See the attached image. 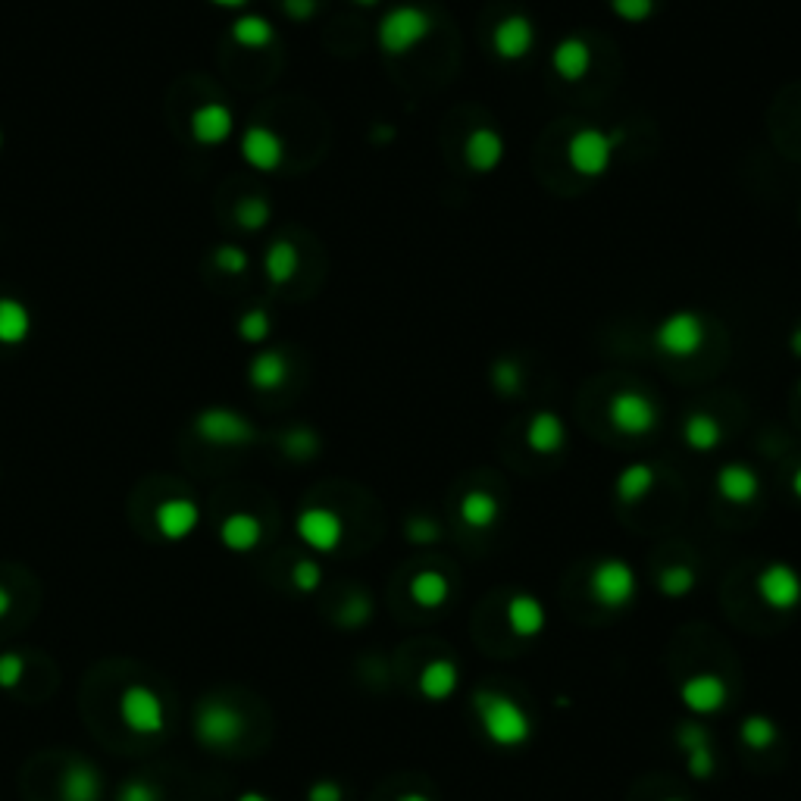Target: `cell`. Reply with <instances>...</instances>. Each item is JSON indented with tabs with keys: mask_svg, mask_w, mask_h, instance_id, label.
I'll return each instance as SVG.
<instances>
[{
	"mask_svg": "<svg viewBox=\"0 0 801 801\" xmlns=\"http://www.w3.org/2000/svg\"><path fill=\"white\" fill-rule=\"evenodd\" d=\"M755 589L770 611L789 614L801 604V573L786 561H773L758 573Z\"/></svg>",
	"mask_w": 801,
	"mask_h": 801,
	"instance_id": "30bf717a",
	"label": "cell"
},
{
	"mask_svg": "<svg viewBox=\"0 0 801 801\" xmlns=\"http://www.w3.org/2000/svg\"><path fill=\"white\" fill-rule=\"evenodd\" d=\"M473 711L479 717L485 739L498 748H520L532 739V717L511 695L498 689H476Z\"/></svg>",
	"mask_w": 801,
	"mask_h": 801,
	"instance_id": "6da1fadb",
	"label": "cell"
},
{
	"mask_svg": "<svg viewBox=\"0 0 801 801\" xmlns=\"http://www.w3.org/2000/svg\"><path fill=\"white\" fill-rule=\"evenodd\" d=\"M232 41L238 47H245V51H263V47H270L276 41V29L273 22L266 16H257V13H245L232 22L229 29Z\"/></svg>",
	"mask_w": 801,
	"mask_h": 801,
	"instance_id": "d6a6232c",
	"label": "cell"
},
{
	"mask_svg": "<svg viewBox=\"0 0 801 801\" xmlns=\"http://www.w3.org/2000/svg\"><path fill=\"white\" fill-rule=\"evenodd\" d=\"M298 270H301V254H298L295 245H291V241L279 238V241H273L270 248H266V254H263V273H266V279H270L273 285H288L291 279L298 276Z\"/></svg>",
	"mask_w": 801,
	"mask_h": 801,
	"instance_id": "f546056e",
	"label": "cell"
},
{
	"mask_svg": "<svg viewBox=\"0 0 801 801\" xmlns=\"http://www.w3.org/2000/svg\"><path fill=\"white\" fill-rule=\"evenodd\" d=\"M551 69L557 79L564 82H582L592 72V47L586 38L570 35L554 44L551 51Z\"/></svg>",
	"mask_w": 801,
	"mask_h": 801,
	"instance_id": "ffe728a7",
	"label": "cell"
},
{
	"mask_svg": "<svg viewBox=\"0 0 801 801\" xmlns=\"http://www.w3.org/2000/svg\"><path fill=\"white\" fill-rule=\"evenodd\" d=\"M191 138L201 144V148H220L226 144L235 132V116L232 107L223 101H207L201 107H194L191 119H188Z\"/></svg>",
	"mask_w": 801,
	"mask_h": 801,
	"instance_id": "9a60e30c",
	"label": "cell"
},
{
	"mask_svg": "<svg viewBox=\"0 0 801 801\" xmlns=\"http://www.w3.org/2000/svg\"><path fill=\"white\" fill-rule=\"evenodd\" d=\"M213 263H216V270L226 273V276H241V273H248L251 257L245 248H238V245H220L213 251Z\"/></svg>",
	"mask_w": 801,
	"mask_h": 801,
	"instance_id": "ab89813d",
	"label": "cell"
},
{
	"mask_svg": "<svg viewBox=\"0 0 801 801\" xmlns=\"http://www.w3.org/2000/svg\"><path fill=\"white\" fill-rule=\"evenodd\" d=\"M492 385L498 388V395H507V398H514V395H520L523 392V382H526V376H523V363L520 360H514V357H498L495 363H492Z\"/></svg>",
	"mask_w": 801,
	"mask_h": 801,
	"instance_id": "d590c367",
	"label": "cell"
},
{
	"mask_svg": "<svg viewBox=\"0 0 801 801\" xmlns=\"http://www.w3.org/2000/svg\"><path fill=\"white\" fill-rule=\"evenodd\" d=\"M119 720L135 736H157L166 730V705L148 686H126L119 695Z\"/></svg>",
	"mask_w": 801,
	"mask_h": 801,
	"instance_id": "ba28073f",
	"label": "cell"
},
{
	"mask_svg": "<svg viewBox=\"0 0 801 801\" xmlns=\"http://www.w3.org/2000/svg\"><path fill=\"white\" fill-rule=\"evenodd\" d=\"M241 157L257 173H276L285 160V141L270 126H248L241 135Z\"/></svg>",
	"mask_w": 801,
	"mask_h": 801,
	"instance_id": "2e32d148",
	"label": "cell"
},
{
	"mask_svg": "<svg viewBox=\"0 0 801 801\" xmlns=\"http://www.w3.org/2000/svg\"><path fill=\"white\" fill-rule=\"evenodd\" d=\"M639 589L636 570L629 567L623 557H601V561L592 567L589 576V592L592 598L608 611H623L633 604Z\"/></svg>",
	"mask_w": 801,
	"mask_h": 801,
	"instance_id": "8992f818",
	"label": "cell"
},
{
	"mask_svg": "<svg viewBox=\"0 0 801 801\" xmlns=\"http://www.w3.org/2000/svg\"><path fill=\"white\" fill-rule=\"evenodd\" d=\"M307 801H345V789L335 780H320L307 789Z\"/></svg>",
	"mask_w": 801,
	"mask_h": 801,
	"instance_id": "c3c4849f",
	"label": "cell"
},
{
	"mask_svg": "<svg viewBox=\"0 0 801 801\" xmlns=\"http://www.w3.org/2000/svg\"><path fill=\"white\" fill-rule=\"evenodd\" d=\"M238 801H273V798H266L263 792H245V795H238Z\"/></svg>",
	"mask_w": 801,
	"mask_h": 801,
	"instance_id": "9f6ffc18",
	"label": "cell"
},
{
	"mask_svg": "<svg viewBox=\"0 0 801 801\" xmlns=\"http://www.w3.org/2000/svg\"><path fill=\"white\" fill-rule=\"evenodd\" d=\"M654 7H658V0H611L614 16L623 22H633V26L648 22L654 16Z\"/></svg>",
	"mask_w": 801,
	"mask_h": 801,
	"instance_id": "60d3db41",
	"label": "cell"
},
{
	"mask_svg": "<svg viewBox=\"0 0 801 801\" xmlns=\"http://www.w3.org/2000/svg\"><path fill=\"white\" fill-rule=\"evenodd\" d=\"M370 614H373L370 598L367 595H354V598L345 601V608L338 611V620H342V626H348V629H357V626H363L370 620Z\"/></svg>",
	"mask_w": 801,
	"mask_h": 801,
	"instance_id": "ee69618b",
	"label": "cell"
},
{
	"mask_svg": "<svg viewBox=\"0 0 801 801\" xmlns=\"http://www.w3.org/2000/svg\"><path fill=\"white\" fill-rule=\"evenodd\" d=\"M676 745L686 755V770L695 776V780H711L714 770H717V755H714V748H711L708 726L698 723V720L679 723Z\"/></svg>",
	"mask_w": 801,
	"mask_h": 801,
	"instance_id": "5bb4252c",
	"label": "cell"
},
{
	"mask_svg": "<svg viewBox=\"0 0 801 801\" xmlns=\"http://www.w3.org/2000/svg\"><path fill=\"white\" fill-rule=\"evenodd\" d=\"M320 4L317 0H282V13L291 19V22H310L317 16Z\"/></svg>",
	"mask_w": 801,
	"mask_h": 801,
	"instance_id": "7dc6e473",
	"label": "cell"
},
{
	"mask_svg": "<svg viewBox=\"0 0 801 801\" xmlns=\"http://www.w3.org/2000/svg\"><path fill=\"white\" fill-rule=\"evenodd\" d=\"M620 144H623V129L604 132L598 126H582L567 138V163L576 176L598 179L611 169Z\"/></svg>",
	"mask_w": 801,
	"mask_h": 801,
	"instance_id": "3957f363",
	"label": "cell"
},
{
	"mask_svg": "<svg viewBox=\"0 0 801 801\" xmlns=\"http://www.w3.org/2000/svg\"><path fill=\"white\" fill-rule=\"evenodd\" d=\"M295 529H298V539L320 554H332L345 542V520L338 517L332 507H304L295 520Z\"/></svg>",
	"mask_w": 801,
	"mask_h": 801,
	"instance_id": "8fae6325",
	"label": "cell"
},
{
	"mask_svg": "<svg viewBox=\"0 0 801 801\" xmlns=\"http://www.w3.org/2000/svg\"><path fill=\"white\" fill-rule=\"evenodd\" d=\"M457 511H460V520H464L470 529L485 532L501 520V501L485 489H470L464 498H460Z\"/></svg>",
	"mask_w": 801,
	"mask_h": 801,
	"instance_id": "83f0119b",
	"label": "cell"
},
{
	"mask_svg": "<svg viewBox=\"0 0 801 801\" xmlns=\"http://www.w3.org/2000/svg\"><path fill=\"white\" fill-rule=\"evenodd\" d=\"M714 485H717V495L736 507H745L761 495V476L748 464H723L717 470Z\"/></svg>",
	"mask_w": 801,
	"mask_h": 801,
	"instance_id": "7402d4cb",
	"label": "cell"
},
{
	"mask_svg": "<svg viewBox=\"0 0 801 801\" xmlns=\"http://www.w3.org/2000/svg\"><path fill=\"white\" fill-rule=\"evenodd\" d=\"M273 332V320H270V313L260 310V307H251L241 313V320H238V338L241 342H248V345H263L266 338H270Z\"/></svg>",
	"mask_w": 801,
	"mask_h": 801,
	"instance_id": "f35d334b",
	"label": "cell"
},
{
	"mask_svg": "<svg viewBox=\"0 0 801 801\" xmlns=\"http://www.w3.org/2000/svg\"><path fill=\"white\" fill-rule=\"evenodd\" d=\"M523 439H526V448L532 454L551 457V454H557V451L567 445V426H564L561 417L554 414V410L545 407V410H539V414L529 417Z\"/></svg>",
	"mask_w": 801,
	"mask_h": 801,
	"instance_id": "44dd1931",
	"label": "cell"
},
{
	"mask_svg": "<svg viewBox=\"0 0 801 801\" xmlns=\"http://www.w3.org/2000/svg\"><path fill=\"white\" fill-rule=\"evenodd\" d=\"M288 373L291 367L282 351H260L248 367V379L257 392H276V388L288 382Z\"/></svg>",
	"mask_w": 801,
	"mask_h": 801,
	"instance_id": "f1b7e54d",
	"label": "cell"
},
{
	"mask_svg": "<svg viewBox=\"0 0 801 801\" xmlns=\"http://www.w3.org/2000/svg\"><path fill=\"white\" fill-rule=\"evenodd\" d=\"M789 351H792L795 357H801V326L792 329V335H789Z\"/></svg>",
	"mask_w": 801,
	"mask_h": 801,
	"instance_id": "f5cc1de1",
	"label": "cell"
},
{
	"mask_svg": "<svg viewBox=\"0 0 801 801\" xmlns=\"http://www.w3.org/2000/svg\"><path fill=\"white\" fill-rule=\"evenodd\" d=\"M404 536L414 542V545H432L442 539V526L429 520V517H410L407 526H404Z\"/></svg>",
	"mask_w": 801,
	"mask_h": 801,
	"instance_id": "7bdbcfd3",
	"label": "cell"
},
{
	"mask_svg": "<svg viewBox=\"0 0 801 801\" xmlns=\"http://www.w3.org/2000/svg\"><path fill=\"white\" fill-rule=\"evenodd\" d=\"M708 345V323L698 310H673L654 329V348L670 360H692Z\"/></svg>",
	"mask_w": 801,
	"mask_h": 801,
	"instance_id": "277c9868",
	"label": "cell"
},
{
	"mask_svg": "<svg viewBox=\"0 0 801 801\" xmlns=\"http://www.w3.org/2000/svg\"><path fill=\"white\" fill-rule=\"evenodd\" d=\"M194 432L201 435L207 445L216 448H241L257 439V429L248 417H241L232 407H207L194 420Z\"/></svg>",
	"mask_w": 801,
	"mask_h": 801,
	"instance_id": "52a82bcc",
	"label": "cell"
},
{
	"mask_svg": "<svg viewBox=\"0 0 801 801\" xmlns=\"http://www.w3.org/2000/svg\"><path fill=\"white\" fill-rule=\"evenodd\" d=\"M32 332V313L16 298H0V345L16 348Z\"/></svg>",
	"mask_w": 801,
	"mask_h": 801,
	"instance_id": "4dcf8cb0",
	"label": "cell"
},
{
	"mask_svg": "<svg viewBox=\"0 0 801 801\" xmlns=\"http://www.w3.org/2000/svg\"><path fill=\"white\" fill-rule=\"evenodd\" d=\"M373 141H379V144H392V141H395V129H392V126H379V129H373Z\"/></svg>",
	"mask_w": 801,
	"mask_h": 801,
	"instance_id": "f907efd6",
	"label": "cell"
},
{
	"mask_svg": "<svg viewBox=\"0 0 801 801\" xmlns=\"http://www.w3.org/2000/svg\"><path fill=\"white\" fill-rule=\"evenodd\" d=\"M291 586L298 592H317L323 586V567L317 561H310V557H304V561L291 567Z\"/></svg>",
	"mask_w": 801,
	"mask_h": 801,
	"instance_id": "b9f144b4",
	"label": "cell"
},
{
	"mask_svg": "<svg viewBox=\"0 0 801 801\" xmlns=\"http://www.w3.org/2000/svg\"><path fill=\"white\" fill-rule=\"evenodd\" d=\"M198 523H201V511H198V504H194L191 498H166L157 507V514H154L157 532L169 542L188 539L191 532L198 529Z\"/></svg>",
	"mask_w": 801,
	"mask_h": 801,
	"instance_id": "d6986e66",
	"label": "cell"
},
{
	"mask_svg": "<svg viewBox=\"0 0 801 801\" xmlns=\"http://www.w3.org/2000/svg\"><path fill=\"white\" fill-rule=\"evenodd\" d=\"M504 620H507V629H511L517 639H539L548 626V611L536 595L517 592V595H511V601H507Z\"/></svg>",
	"mask_w": 801,
	"mask_h": 801,
	"instance_id": "ac0fdd59",
	"label": "cell"
},
{
	"mask_svg": "<svg viewBox=\"0 0 801 801\" xmlns=\"http://www.w3.org/2000/svg\"><path fill=\"white\" fill-rule=\"evenodd\" d=\"M213 7H223V10H241L248 4V0H210Z\"/></svg>",
	"mask_w": 801,
	"mask_h": 801,
	"instance_id": "816d5d0a",
	"label": "cell"
},
{
	"mask_svg": "<svg viewBox=\"0 0 801 801\" xmlns=\"http://www.w3.org/2000/svg\"><path fill=\"white\" fill-rule=\"evenodd\" d=\"M398 801H432L429 795H423V792H404Z\"/></svg>",
	"mask_w": 801,
	"mask_h": 801,
	"instance_id": "11a10c76",
	"label": "cell"
},
{
	"mask_svg": "<svg viewBox=\"0 0 801 801\" xmlns=\"http://www.w3.org/2000/svg\"><path fill=\"white\" fill-rule=\"evenodd\" d=\"M654 485H658V473H654L651 464H629L620 470L614 492L623 504H639L654 492Z\"/></svg>",
	"mask_w": 801,
	"mask_h": 801,
	"instance_id": "1f68e13d",
	"label": "cell"
},
{
	"mask_svg": "<svg viewBox=\"0 0 801 801\" xmlns=\"http://www.w3.org/2000/svg\"><path fill=\"white\" fill-rule=\"evenodd\" d=\"M116 801H163V795H160V789L154 783L138 780V776H135V780H126L123 786H119Z\"/></svg>",
	"mask_w": 801,
	"mask_h": 801,
	"instance_id": "bcb514c9",
	"label": "cell"
},
{
	"mask_svg": "<svg viewBox=\"0 0 801 801\" xmlns=\"http://www.w3.org/2000/svg\"><path fill=\"white\" fill-rule=\"evenodd\" d=\"M739 739L755 748V751H767L780 742V726H776L767 714H748L739 726Z\"/></svg>",
	"mask_w": 801,
	"mask_h": 801,
	"instance_id": "836d02e7",
	"label": "cell"
},
{
	"mask_svg": "<svg viewBox=\"0 0 801 801\" xmlns=\"http://www.w3.org/2000/svg\"><path fill=\"white\" fill-rule=\"evenodd\" d=\"M220 539L229 551L235 554H248L260 545L263 539V523L254 517V514H245V511H238V514H229L220 526Z\"/></svg>",
	"mask_w": 801,
	"mask_h": 801,
	"instance_id": "d4e9b609",
	"label": "cell"
},
{
	"mask_svg": "<svg viewBox=\"0 0 801 801\" xmlns=\"http://www.w3.org/2000/svg\"><path fill=\"white\" fill-rule=\"evenodd\" d=\"M22 676H26V661H22V654H16V651L0 654V689H16L22 683Z\"/></svg>",
	"mask_w": 801,
	"mask_h": 801,
	"instance_id": "f6af8a7d",
	"label": "cell"
},
{
	"mask_svg": "<svg viewBox=\"0 0 801 801\" xmlns=\"http://www.w3.org/2000/svg\"><path fill=\"white\" fill-rule=\"evenodd\" d=\"M695 570L689 564H670L658 573V589L667 595V598H683L695 589Z\"/></svg>",
	"mask_w": 801,
	"mask_h": 801,
	"instance_id": "8d00e7d4",
	"label": "cell"
},
{
	"mask_svg": "<svg viewBox=\"0 0 801 801\" xmlns=\"http://www.w3.org/2000/svg\"><path fill=\"white\" fill-rule=\"evenodd\" d=\"M507 154L504 135L492 126H476L470 129V135L464 138V160L473 173H495Z\"/></svg>",
	"mask_w": 801,
	"mask_h": 801,
	"instance_id": "e0dca14e",
	"label": "cell"
},
{
	"mask_svg": "<svg viewBox=\"0 0 801 801\" xmlns=\"http://www.w3.org/2000/svg\"><path fill=\"white\" fill-rule=\"evenodd\" d=\"M798 401H801V382H798Z\"/></svg>",
	"mask_w": 801,
	"mask_h": 801,
	"instance_id": "91938a15",
	"label": "cell"
},
{
	"mask_svg": "<svg viewBox=\"0 0 801 801\" xmlns=\"http://www.w3.org/2000/svg\"><path fill=\"white\" fill-rule=\"evenodd\" d=\"M282 451L291 457V460H310L317 457L320 451V435L307 429V426H295L282 435Z\"/></svg>",
	"mask_w": 801,
	"mask_h": 801,
	"instance_id": "74e56055",
	"label": "cell"
},
{
	"mask_svg": "<svg viewBox=\"0 0 801 801\" xmlns=\"http://www.w3.org/2000/svg\"><path fill=\"white\" fill-rule=\"evenodd\" d=\"M658 404H654L645 392H633V388H623V392L611 395L608 401V423L629 439H642L651 435L658 426Z\"/></svg>",
	"mask_w": 801,
	"mask_h": 801,
	"instance_id": "9c48e42d",
	"label": "cell"
},
{
	"mask_svg": "<svg viewBox=\"0 0 801 801\" xmlns=\"http://www.w3.org/2000/svg\"><path fill=\"white\" fill-rule=\"evenodd\" d=\"M101 795H104V780L101 770L91 761L76 758L66 764L60 776V801H101Z\"/></svg>",
	"mask_w": 801,
	"mask_h": 801,
	"instance_id": "603a6c76",
	"label": "cell"
},
{
	"mask_svg": "<svg viewBox=\"0 0 801 801\" xmlns=\"http://www.w3.org/2000/svg\"><path fill=\"white\" fill-rule=\"evenodd\" d=\"M679 701H683V708L695 717L720 714L730 705V683L717 673H695L679 686Z\"/></svg>",
	"mask_w": 801,
	"mask_h": 801,
	"instance_id": "7c38bea8",
	"label": "cell"
},
{
	"mask_svg": "<svg viewBox=\"0 0 801 801\" xmlns=\"http://www.w3.org/2000/svg\"><path fill=\"white\" fill-rule=\"evenodd\" d=\"M667 801H683V798H667Z\"/></svg>",
	"mask_w": 801,
	"mask_h": 801,
	"instance_id": "94428289",
	"label": "cell"
},
{
	"mask_svg": "<svg viewBox=\"0 0 801 801\" xmlns=\"http://www.w3.org/2000/svg\"><path fill=\"white\" fill-rule=\"evenodd\" d=\"M432 13L420 4H398L382 13L376 26V44L385 57H407L432 35Z\"/></svg>",
	"mask_w": 801,
	"mask_h": 801,
	"instance_id": "7a4b0ae2",
	"label": "cell"
},
{
	"mask_svg": "<svg viewBox=\"0 0 801 801\" xmlns=\"http://www.w3.org/2000/svg\"><path fill=\"white\" fill-rule=\"evenodd\" d=\"M245 733H248L245 714L235 705H229V701L210 698L194 711V736L207 748H232L245 739Z\"/></svg>",
	"mask_w": 801,
	"mask_h": 801,
	"instance_id": "5b68a950",
	"label": "cell"
},
{
	"mask_svg": "<svg viewBox=\"0 0 801 801\" xmlns=\"http://www.w3.org/2000/svg\"><path fill=\"white\" fill-rule=\"evenodd\" d=\"M451 579L439 570H420L410 579V598H414L417 608L423 611H439L451 601Z\"/></svg>",
	"mask_w": 801,
	"mask_h": 801,
	"instance_id": "484cf974",
	"label": "cell"
},
{
	"mask_svg": "<svg viewBox=\"0 0 801 801\" xmlns=\"http://www.w3.org/2000/svg\"><path fill=\"white\" fill-rule=\"evenodd\" d=\"M536 47V22H532L526 13H511L495 22L492 29V51L507 60L517 63L523 57H529V51Z\"/></svg>",
	"mask_w": 801,
	"mask_h": 801,
	"instance_id": "4fadbf2b",
	"label": "cell"
},
{
	"mask_svg": "<svg viewBox=\"0 0 801 801\" xmlns=\"http://www.w3.org/2000/svg\"><path fill=\"white\" fill-rule=\"evenodd\" d=\"M457 686H460V670H457V664L448 661V658H435V661H429V664L420 670V676H417V689H420V695L429 698V701H448V698L457 692Z\"/></svg>",
	"mask_w": 801,
	"mask_h": 801,
	"instance_id": "cb8c5ba5",
	"label": "cell"
},
{
	"mask_svg": "<svg viewBox=\"0 0 801 801\" xmlns=\"http://www.w3.org/2000/svg\"><path fill=\"white\" fill-rule=\"evenodd\" d=\"M270 220H273V207L270 201L257 198V194H248V198H241L235 204V223L245 232H260L270 226Z\"/></svg>",
	"mask_w": 801,
	"mask_h": 801,
	"instance_id": "e575fe53",
	"label": "cell"
},
{
	"mask_svg": "<svg viewBox=\"0 0 801 801\" xmlns=\"http://www.w3.org/2000/svg\"><path fill=\"white\" fill-rule=\"evenodd\" d=\"M10 608H13V598H10V589L4 586V582H0V620H4V617L10 614Z\"/></svg>",
	"mask_w": 801,
	"mask_h": 801,
	"instance_id": "681fc988",
	"label": "cell"
},
{
	"mask_svg": "<svg viewBox=\"0 0 801 801\" xmlns=\"http://www.w3.org/2000/svg\"><path fill=\"white\" fill-rule=\"evenodd\" d=\"M0 148H4V132H0Z\"/></svg>",
	"mask_w": 801,
	"mask_h": 801,
	"instance_id": "680465c9",
	"label": "cell"
},
{
	"mask_svg": "<svg viewBox=\"0 0 801 801\" xmlns=\"http://www.w3.org/2000/svg\"><path fill=\"white\" fill-rule=\"evenodd\" d=\"M683 442L698 454H711L723 442V423L708 410H695L683 420Z\"/></svg>",
	"mask_w": 801,
	"mask_h": 801,
	"instance_id": "4316f807",
	"label": "cell"
},
{
	"mask_svg": "<svg viewBox=\"0 0 801 801\" xmlns=\"http://www.w3.org/2000/svg\"><path fill=\"white\" fill-rule=\"evenodd\" d=\"M792 495H795V498L801 501V467H798V470L792 473Z\"/></svg>",
	"mask_w": 801,
	"mask_h": 801,
	"instance_id": "db71d44e",
	"label": "cell"
},
{
	"mask_svg": "<svg viewBox=\"0 0 801 801\" xmlns=\"http://www.w3.org/2000/svg\"><path fill=\"white\" fill-rule=\"evenodd\" d=\"M354 4H357V7H376L379 0H354Z\"/></svg>",
	"mask_w": 801,
	"mask_h": 801,
	"instance_id": "6f0895ef",
	"label": "cell"
}]
</instances>
